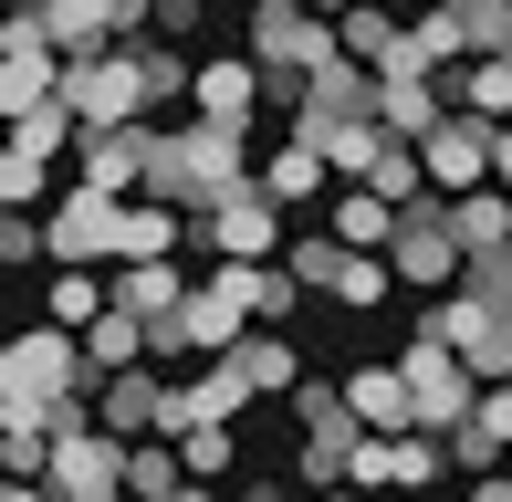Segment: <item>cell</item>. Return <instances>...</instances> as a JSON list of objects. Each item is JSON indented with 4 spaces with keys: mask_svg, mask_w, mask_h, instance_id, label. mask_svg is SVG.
Segmentation results:
<instances>
[{
    "mask_svg": "<svg viewBox=\"0 0 512 502\" xmlns=\"http://www.w3.org/2000/svg\"><path fill=\"white\" fill-rule=\"evenodd\" d=\"M95 356H84V335L74 325H21L11 346H0V419H53L63 398H95Z\"/></svg>",
    "mask_w": 512,
    "mask_h": 502,
    "instance_id": "obj_1",
    "label": "cell"
},
{
    "mask_svg": "<svg viewBox=\"0 0 512 502\" xmlns=\"http://www.w3.org/2000/svg\"><path fill=\"white\" fill-rule=\"evenodd\" d=\"M251 126H209V116H189V126H168V147H157V178H147V199H168V210H209V199H230V189H251Z\"/></svg>",
    "mask_w": 512,
    "mask_h": 502,
    "instance_id": "obj_2",
    "label": "cell"
},
{
    "mask_svg": "<svg viewBox=\"0 0 512 502\" xmlns=\"http://www.w3.org/2000/svg\"><path fill=\"white\" fill-rule=\"evenodd\" d=\"M377 440V429L345 408V387H293V482L304 492H335V482H356V450Z\"/></svg>",
    "mask_w": 512,
    "mask_h": 502,
    "instance_id": "obj_3",
    "label": "cell"
},
{
    "mask_svg": "<svg viewBox=\"0 0 512 502\" xmlns=\"http://www.w3.org/2000/svg\"><path fill=\"white\" fill-rule=\"evenodd\" d=\"M387 262H398V283H418V293H460L471 251H460V210H450V189H429V199H408V210H398Z\"/></svg>",
    "mask_w": 512,
    "mask_h": 502,
    "instance_id": "obj_4",
    "label": "cell"
},
{
    "mask_svg": "<svg viewBox=\"0 0 512 502\" xmlns=\"http://www.w3.org/2000/svg\"><path fill=\"white\" fill-rule=\"evenodd\" d=\"M398 377H408V398H418V429H439V440H450V429L481 408V377H471V356H460V346H439L429 325H418L408 346H398Z\"/></svg>",
    "mask_w": 512,
    "mask_h": 502,
    "instance_id": "obj_5",
    "label": "cell"
},
{
    "mask_svg": "<svg viewBox=\"0 0 512 502\" xmlns=\"http://www.w3.org/2000/svg\"><path fill=\"white\" fill-rule=\"evenodd\" d=\"M429 335L471 356L481 387H512V304H492V293L460 283V293H439V304H429Z\"/></svg>",
    "mask_w": 512,
    "mask_h": 502,
    "instance_id": "obj_6",
    "label": "cell"
},
{
    "mask_svg": "<svg viewBox=\"0 0 512 502\" xmlns=\"http://www.w3.org/2000/svg\"><path fill=\"white\" fill-rule=\"evenodd\" d=\"M63 105H74L84 126H136V116H147V53L115 42V53L63 63Z\"/></svg>",
    "mask_w": 512,
    "mask_h": 502,
    "instance_id": "obj_7",
    "label": "cell"
},
{
    "mask_svg": "<svg viewBox=\"0 0 512 502\" xmlns=\"http://www.w3.org/2000/svg\"><path fill=\"white\" fill-rule=\"evenodd\" d=\"M418 157H429V189L471 199V189H492V178H502V126L471 116V105H450V116L418 136Z\"/></svg>",
    "mask_w": 512,
    "mask_h": 502,
    "instance_id": "obj_8",
    "label": "cell"
},
{
    "mask_svg": "<svg viewBox=\"0 0 512 502\" xmlns=\"http://www.w3.org/2000/svg\"><path fill=\"white\" fill-rule=\"evenodd\" d=\"M283 199L262 189V178H251V189H230V199H209V210L189 220V241L199 251H220V262H272V251H283Z\"/></svg>",
    "mask_w": 512,
    "mask_h": 502,
    "instance_id": "obj_9",
    "label": "cell"
},
{
    "mask_svg": "<svg viewBox=\"0 0 512 502\" xmlns=\"http://www.w3.org/2000/svg\"><path fill=\"white\" fill-rule=\"evenodd\" d=\"M157 147H168V126H157V116H136V126H84L74 178H84V189H105V199H147Z\"/></svg>",
    "mask_w": 512,
    "mask_h": 502,
    "instance_id": "obj_10",
    "label": "cell"
},
{
    "mask_svg": "<svg viewBox=\"0 0 512 502\" xmlns=\"http://www.w3.org/2000/svg\"><path fill=\"white\" fill-rule=\"evenodd\" d=\"M335 21L314 11V0H251V63L262 74H314V63H335Z\"/></svg>",
    "mask_w": 512,
    "mask_h": 502,
    "instance_id": "obj_11",
    "label": "cell"
},
{
    "mask_svg": "<svg viewBox=\"0 0 512 502\" xmlns=\"http://www.w3.org/2000/svg\"><path fill=\"white\" fill-rule=\"evenodd\" d=\"M42 231H53V262H74V272H95V262H126V199H105V189H63L53 210H42Z\"/></svg>",
    "mask_w": 512,
    "mask_h": 502,
    "instance_id": "obj_12",
    "label": "cell"
},
{
    "mask_svg": "<svg viewBox=\"0 0 512 502\" xmlns=\"http://www.w3.org/2000/svg\"><path fill=\"white\" fill-rule=\"evenodd\" d=\"M63 147H84V116L74 105H32V116H11V157H0V199H11V210H32L42 199V168H53Z\"/></svg>",
    "mask_w": 512,
    "mask_h": 502,
    "instance_id": "obj_13",
    "label": "cell"
},
{
    "mask_svg": "<svg viewBox=\"0 0 512 502\" xmlns=\"http://www.w3.org/2000/svg\"><path fill=\"white\" fill-rule=\"evenodd\" d=\"M241 408H251V387H241V367L220 356V367H199V377H178V387H168V429H157V440H199V429H230Z\"/></svg>",
    "mask_w": 512,
    "mask_h": 502,
    "instance_id": "obj_14",
    "label": "cell"
},
{
    "mask_svg": "<svg viewBox=\"0 0 512 502\" xmlns=\"http://www.w3.org/2000/svg\"><path fill=\"white\" fill-rule=\"evenodd\" d=\"M262 95H272V74H262L251 53H199V84H189V105H199L209 126H251V105H262Z\"/></svg>",
    "mask_w": 512,
    "mask_h": 502,
    "instance_id": "obj_15",
    "label": "cell"
},
{
    "mask_svg": "<svg viewBox=\"0 0 512 502\" xmlns=\"http://www.w3.org/2000/svg\"><path fill=\"white\" fill-rule=\"evenodd\" d=\"M168 367H126V377H105L95 387V419L115 429V440H157V429H168Z\"/></svg>",
    "mask_w": 512,
    "mask_h": 502,
    "instance_id": "obj_16",
    "label": "cell"
},
{
    "mask_svg": "<svg viewBox=\"0 0 512 502\" xmlns=\"http://www.w3.org/2000/svg\"><path fill=\"white\" fill-rule=\"evenodd\" d=\"M189 293H199V283H189L178 262H115V304H126L136 325H178Z\"/></svg>",
    "mask_w": 512,
    "mask_h": 502,
    "instance_id": "obj_17",
    "label": "cell"
},
{
    "mask_svg": "<svg viewBox=\"0 0 512 502\" xmlns=\"http://www.w3.org/2000/svg\"><path fill=\"white\" fill-rule=\"evenodd\" d=\"M230 367H241L251 398H293V387H304V356H293V335H283V325H251L241 346H230Z\"/></svg>",
    "mask_w": 512,
    "mask_h": 502,
    "instance_id": "obj_18",
    "label": "cell"
},
{
    "mask_svg": "<svg viewBox=\"0 0 512 502\" xmlns=\"http://www.w3.org/2000/svg\"><path fill=\"white\" fill-rule=\"evenodd\" d=\"M345 408H356L377 440H408V429H418V398H408L398 367H356V377H345Z\"/></svg>",
    "mask_w": 512,
    "mask_h": 502,
    "instance_id": "obj_19",
    "label": "cell"
},
{
    "mask_svg": "<svg viewBox=\"0 0 512 502\" xmlns=\"http://www.w3.org/2000/svg\"><path fill=\"white\" fill-rule=\"evenodd\" d=\"M324 178H335V157H324L314 136H293V126H283V147L262 157V189L283 199V210H304V199H324Z\"/></svg>",
    "mask_w": 512,
    "mask_h": 502,
    "instance_id": "obj_20",
    "label": "cell"
},
{
    "mask_svg": "<svg viewBox=\"0 0 512 502\" xmlns=\"http://www.w3.org/2000/svg\"><path fill=\"white\" fill-rule=\"evenodd\" d=\"M335 42H345L356 63H366V74H387V63H398V42H408V21L387 11V0H356V11L335 21Z\"/></svg>",
    "mask_w": 512,
    "mask_h": 502,
    "instance_id": "obj_21",
    "label": "cell"
},
{
    "mask_svg": "<svg viewBox=\"0 0 512 502\" xmlns=\"http://www.w3.org/2000/svg\"><path fill=\"white\" fill-rule=\"evenodd\" d=\"M189 251V210L168 199H126V262H178Z\"/></svg>",
    "mask_w": 512,
    "mask_h": 502,
    "instance_id": "obj_22",
    "label": "cell"
},
{
    "mask_svg": "<svg viewBox=\"0 0 512 502\" xmlns=\"http://www.w3.org/2000/svg\"><path fill=\"white\" fill-rule=\"evenodd\" d=\"M324 231H335L345 251H387V241H398V199H377V189H345Z\"/></svg>",
    "mask_w": 512,
    "mask_h": 502,
    "instance_id": "obj_23",
    "label": "cell"
},
{
    "mask_svg": "<svg viewBox=\"0 0 512 502\" xmlns=\"http://www.w3.org/2000/svg\"><path fill=\"white\" fill-rule=\"evenodd\" d=\"M450 105H471V116L512 126V53H481V63H460V74H450Z\"/></svg>",
    "mask_w": 512,
    "mask_h": 502,
    "instance_id": "obj_24",
    "label": "cell"
},
{
    "mask_svg": "<svg viewBox=\"0 0 512 502\" xmlns=\"http://www.w3.org/2000/svg\"><path fill=\"white\" fill-rule=\"evenodd\" d=\"M450 210H460V251H471V262H481V251H512V189H502V178L471 189V199H450Z\"/></svg>",
    "mask_w": 512,
    "mask_h": 502,
    "instance_id": "obj_25",
    "label": "cell"
},
{
    "mask_svg": "<svg viewBox=\"0 0 512 502\" xmlns=\"http://www.w3.org/2000/svg\"><path fill=\"white\" fill-rule=\"evenodd\" d=\"M84 356H95V377H126V367H147V325H136L126 304H115V314H95V325H84Z\"/></svg>",
    "mask_w": 512,
    "mask_h": 502,
    "instance_id": "obj_26",
    "label": "cell"
},
{
    "mask_svg": "<svg viewBox=\"0 0 512 502\" xmlns=\"http://www.w3.org/2000/svg\"><path fill=\"white\" fill-rule=\"evenodd\" d=\"M178 482H189V450L178 440H136L126 450V502H168Z\"/></svg>",
    "mask_w": 512,
    "mask_h": 502,
    "instance_id": "obj_27",
    "label": "cell"
},
{
    "mask_svg": "<svg viewBox=\"0 0 512 502\" xmlns=\"http://www.w3.org/2000/svg\"><path fill=\"white\" fill-rule=\"evenodd\" d=\"M439 471H450V440H439V429H408V440H387V492H429Z\"/></svg>",
    "mask_w": 512,
    "mask_h": 502,
    "instance_id": "obj_28",
    "label": "cell"
},
{
    "mask_svg": "<svg viewBox=\"0 0 512 502\" xmlns=\"http://www.w3.org/2000/svg\"><path fill=\"white\" fill-rule=\"evenodd\" d=\"M42 314H53V325H95V314H115V283H95V272H74V262H63L53 272V304H42Z\"/></svg>",
    "mask_w": 512,
    "mask_h": 502,
    "instance_id": "obj_29",
    "label": "cell"
},
{
    "mask_svg": "<svg viewBox=\"0 0 512 502\" xmlns=\"http://www.w3.org/2000/svg\"><path fill=\"white\" fill-rule=\"evenodd\" d=\"M304 314V272L293 262H251V325H293Z\"/></svg>",
    "mask_w": 512,
    "mask_h": 502,
    "instance_id": "obj_30",
    "label": "cell"
},
{
    "mask_svg": "<svg viewBox=\"0 0 512 502\" xmlns=\"http://www.w3.org/2000/svg\"><path fill=\"white\" fill-rule=\"evenodd\" d=\"M0 461L11 482H53V419H0Z\"/></svg>",
    "mask_w": 512,
    "mask_h": 502,
    "instance_id": "obj_31",
    "label": "cell"
},
{
    "mask_svg": "<svg viewBox=\"0 0 512 502\" xmlns=\"http://www.w3.org/2000/svg\"><path fill=\"white\" fill-rule=\"evenodd\" d=\"M408 42L439 63V74H460V63H471V32H460V11H450V0H429V11L408 21Z\"/></svg>",
    "mask_w": 512,
    "mask_h": 502,
    "instance_id": "obj_32",
    "label": "cell"
},
{
    "mask_svg": "<svg viewBox=\"0 0 512 502\" xmlns=\"http://www.w3.org/2000/svg\"><path fill=\"white\" fill-rule=\"evenodd\" d=\"M345 262H356V251H345L335 231H314V241H293V272H304V293H335V283H345Z\"/></svg>",
    "mask_w": 512,
    "mask_h": 502,
    "instance_id": "obj_33",
    "label": "cell"
},
{
    "mask_svg": "<svg viewBox=\"0 0 512 502\" xmlns=\"http://www.w3.org/2000/svg\"><path fill=\"white\" fill-rule=\"evenodd\" d=\"M387 283H398V262H377V251H356V262H345V283H335V304H387Z\"/></svg>",
    "mask_w": 512,
    "mask_h": 502,
    "instance_id": "obj_34",
    "label": "cell"
},
{
    "mask_svg": "<svg viewBox=\"0 0 512 502\" xmlns=\"http://www.w3.org/2000/svg\"><path fill=\"white\" fill-rule=\"evenodd\" d=\"M502 461H512V450H502L481 419H460V429H450V471H471V482H481V471H502Z\"/></svg>",
    "mask_w": 512,
    "mask_h": 502,
    "instance_id": "obj_35",
    "label": "cell"
},
{
    "mask_svg": "<svg viewBox=\"0 0 512 502\" xmlns=\"http://www.w3.org/2000/svg\"><path fill=\"white\" fill-rule=\"evenodd\" d=\"M178 450H189V482H230V429H199Z\"/></svg>",
    "mask_w": 512,
    "mask_h": 502,
    "instance_id": "obj_36",
    "label": "cell"
},
{
    "mask_svg": "<svg viewBox=\"0 0 512 502\" xmlns=\"http://www.w3.org/2000/svg\"><path fill=\"white\" fill-rule=\"evenodd\" d=\"M460 283H471V293H492V304H512V251H481Z\"/></svg>",
    "mask_w": 512,
    "mask_h": 502,
    "instance_id": "obj_37",
    "label": "cell"
},
{
    "mask_svg": "<svg viewBox=\"0 0 512 502\" xmlns=\"http://www.w3.org/2000/svg\"><path fill=\"white\" fill-rule=\"evenodd\" d=\"M199 11H209V0H168V11H157V42H189V32H199Z\"/></svg>",
    "mask_w": 512,
    "mask_h": 502,
    "instance_id": "obj_38",
    "label": "cell"
},
{
    "mask_svg": "<svg viewBox=\"0 0 512 502\" xmlns=\"http://www.w3.org/2000/svg\"><path fill=\"white\" fill-rule=\"evenodd\" d=\"M460 502H512V461H502V471H481V482L460 492Z\"/></svg>",
    "mask_w": 512,
    "mask_h": 502,
    "instance_id": "obj_39",
    "label": "cell"
},
{
    "mask_svg": "<svg viewBox=\"0 0 512 502\" xmlns=\"http://www.w3.org/2000/svg\"><path fill=\"white\" fill-rule=\"evenodd\" d=\"M230 502H304V482H241Z\"/></svg>",
    "mask_w": 512,
    "mask_h": 502,
    "instance_id": "obj_40",
    "label": "cell"
},
{
    "mask_svg": "<svg viewBox=\"0 0 512 502\" xmlns=\"http://www.w3.org/2000/svg\"><path fill=\"white\" fill-rule=\"evenodd\" d=\"M115 11H126V42H136V32H157V11H168V0H115Z\"/></svg>",
    "mask_w": 512,
    "mask_h": 502,
    "instance_id": "obj_41",
    "label": "cell"
},
{
    "mask_svg": "<svg viewBox=\"0 0 512 502\" xmlns=\"http://www.w3.org/2000/svg\"><path fill=\"white\" fill-rule=\"evenodd\" d=\"M0 502H63L53 482H11V492H0Z\"/></svg>",
    "mask_w": 512,
    "mask_h": 502,
    "instance_id": "obj_42",
    "label": "cell"
},
{
    "mask_svg": "<svg viewBox=\"0 0 512 502\" xmlns=\"http://www.w3.org/2000/svg\"><path fill=\"white\" fill-rule=\"evenodd\" d=\"M304 502H377V492H356V482H335V492H304Z\"/></svg>",
    "mask_w": 512,
    "mask_h": 502,
    "instance_id": "obj_43",
    "label": "cell"
},
{
    "mask_svg": "<svg viewBox=\"0 0 512 502\" xmlns=\"http://www.w3.org/2000/svg\"><path fill=\"white\" fill-rule=\"evenodd\" d=\"M314 11H324V21H345V11H356V0H314Z\"/></svg>",
    "mask_w": 512,
    "mask_h": 502,
    "instance_id": "obj_44",
    "label": "cell"
},
{
    "mask_svg": "<svg viewBox=\"0 0 512 502\" xmlns=\"http://www.w3.org/2000/svg\"><path fill=\"white\" fill-rule=\"evenodd\" d=\"M502 189H512V126H502Z\"/></svg>",
    "mask_w": 512,
    "mask_h": 502,
    "instance_id": "obj_45",
    "label": "cell"
},
{
    "mask_svg": "<svg viewBox=\"0 0 512 502\" xmlns=\"http://www.w3.org/2000/svg\"><path fill=\"white\" fill-rule=\"evenodd\" d=\"M502 53H512V42H502Z\"/></svg>",
    "mask_w": 512,
    "mask_h": 502,
    "instance_id": "obj_46",
    "label": "cell"
}]
</instances>
